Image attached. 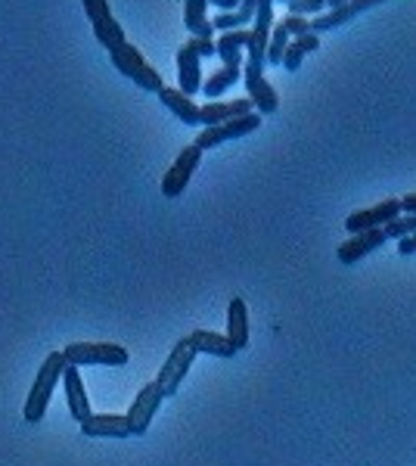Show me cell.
<instances>
[{"label": "cell", "instance_id": "obj_11", "mask_svg": "<svg viewBox=\"0 0 416 466\" xmlns=\"http://www.w3.org/2000/svg\"><path fill=\"white\" fill-rule=\"evenodd\" d=\"M380 4H385V0H348V4L336 6V10L314 16L311 19V32L320 35V32H332V28H339V25H348V22L358 19L360 13L373 10V6H380Z\"/></svg>", "mask_w": 416, "mask_h": 466}, {"label": "cell", "instance_id": "obj_30", "mask_svg": "<svg viewBox=\"0 0 416 466\" xmlns=\"http://www.w3.org/2000/svg\"><path fill=\"white\" fill-rule=\"evenodd\" d=\"M398 252H401V255H413V252H416V233H413V237H404V239H401V243H398Z\"/></svg>", "mask_w": 416, "mask_h": 466}, {"label": "cell", "instance_id": "obj_10", "mask_svg": "<svg viewBox=\"0 0 416 466\" xmlns=\"http://www.w3.org/2000/svg\"><path fill=\"white\" fill-rule=\"evenodd\" d=\"M385 243H389V233H385V228L360 230V233H354V237L348 239V243L339 246L336 255H339V261H342V265H358V261L364 258V255L376 252Z\"/></svg>", "mask_w": 416, "mask_h": 466}, {"label": "cell", "instance_id": "obj_27", "mask_svg": "<svg viewBox=\"0 0 416 466\" xmlns=\"http://www.w3.org/2000/svg\"><path fill=\"white\" fill-rule=\"evenodd\" d=\"M286 6H289V13H295V16H320L327 0H289Z\"/></svg>", "mask_w": 416, "mask_h": 466}, {"label": "cell", "instance_id": "obj_6", "mask_svg": "<svg viewBox=\"0 0 416 466\" xmlns=\"http://www.w3.org/2000/svg\"><path fill=\"white\" fill-rule=\"evenodd\" d=\"M81 4H85V13H87L90 25H94V37H96V41H100L106 50L122 47L127 37H125V28L118 25V19L112 16L109 0H81Z\"/></svg>", "mask_w": 416, "mask_h": 466}, {"label": "cell", "instance_id": "obj_4", "mask_svg": "<svg viewBox=\"0 0 416 466\" xmlns=\"http://www.w3.org/2000/svg\"><path fill=\"white\" fill-rule=\"evenodd\" d=\"M196 355H199V349L193 345L190 336H184V339H180V342L171 349V355H168V360L162 364V370H158V380H156L158 386H162L165 398L178 395L180 382H184V377L190 373V367H193Z\"/></svg>", "mask_w": 416, "mask_h": 466}, {"label": "cell", "instance_id": "obj_1", "mask_svg": "<svg viewBox=\"0 0 416 466\" xmlns=\"http://www.w3.org/2000/svg\"><path fill=\"white\" fill-rule=\"evenodd\" d=\"M66 367H69V360H66L63 351H50L47 360L41 364V370H37L32 392H28L25 423H41V420H44V413H47V404H50V398H53V389H56L59 377L66 373Z\"/></svg>", "mask_w": 416, "mask_h": 466}, {"label": "cell", "instance_id": "obj_29", "mask_svg": "<svg viewBox=\"0 0 416 466\" xmlns=\"http://www.w3.org/2000/svg\"><path fill=\"white\" fill-rule=\"evenodd\" d=\"M190 44L199 50V56H215L218 54V41H211V37H190Z\"/></svg>", "mask_w": 416, "mask_h": 466}, {"label": "cell", "instance_id": "obj_13", "mask_svg": "<svg viewBox=\"0 0 416 466\" xmlns=\"http://www.w3.org/2000/svg\"><path fill=\"white\" fill-rule=\"evenodd\" d=\"M81 432L90 435V439H127L131 432V423H127V413H90V417L81 423Z\"/></svg>", "mask_w": 416, "mask_h": 466}, {"label": "cell", "instance_id": "obj_22", "mask_svg": "<svg viewBox=\"0 0 416 466\" xmlns=\"http://www.w3.org/2000/svg\"><path fill=\"white\" fill-rule=\"evenodd\" d=\"M255 13H259V0H243V4H239L237 10H230V13H218L211 25H215L218 32H233V28L252 25V22H255Z\"/></svg>", "mask_w": 416, "mask_h": 466}, {"label": "cell", "instance_id": "obj_34", "mask_svg": "<svg viewBox=\"0 0 416 466\" xmlns=\"http://www.w3.org/2000/svg\"><path fill=\"white\" fill-rule=\"evenodd\" d=\"M274 4H289V0H274Z\"/></svg>", "mask_w": 416, "mask_h": 466}, {"label": "cell", "instance_id": "obj_14", "mask_svg": "<svg viewBox=\"0 0 416 466\" xmlns=\"http://www.w3.org/2000/svg\"><path fill=\"white\" fill-rule=\"evenodd\" d=\"M178 81H180V90L184 94H199L202 90V56L199 50L193 47L190 41L184 44V47L178 50Z\"/></svg>", "mask_w": 416, "mask_h": 466}, {"label": "cell", "instance_id": "obj_24", "mask_svg": "<svg viewBox=\"0 0 416 466\" xmlns=\"http://www.w3.org/2000/svg\"><path fill=\"white\" fill-rule=\"evenodd\" d=\"M239 78H243V66H221L215 75H208V78L202 81V94H206L208 100H218V96H221L224 90H230Z\"/></svg>", "mask_w": 416, "mask_h": 466}, {"label": "cell", "instance_id": "obj_21", "mask_svg": "<svg viewBox=\"0 0 416 466\" xmlns=\"http://www.w3.org/2000/svg\"><path fill=\"white\" fill-rule=\"evenodd\" d=\"M184 25L193 37L215 35V25L208 22V0H184Z\"/></svg>", "mask_w": 416, "mask_h": 466}, {"label": "cell", "instance_id": "obj_17", "mask_svg": "<svg viewBox=\"0 0 416 466\" xmlns=\"http://www.w3.org/2000/svg\"><path fill=\"white\" fill-rule=\"evenodd\" d=\"M63 382H66V398H69V410L78 423H85L90 417V404H87V392H85V380H81V367L69 364L63 373Z\"/></svg>", "mask_w": 416, "mask_h": 466}, {"label": "cell", "instance_id": "obj_33", "mask_svg": "<svg viewBox=\"0 0 416 466\" xmlns=\"http://www.w3.org/2000/svg\"><path fill=\"white\" fill-rule=\"evenodd\" d=\"M342 4H348V0H327L330 10H336V6H342Z\"/></svg>", "mask_w": 416, "mask_h": 466}, {"label": "cell", "instance_id": "obj_28", "mask_svg": "<svg viewBox=\"0 0 416 466\" xmlns=\"http://www.w3.org/2000/svg\"><path fill=\"white\" fill-rule=\"evenodd\" d=\"M283 25L289 28L292 37H301V35L311 32V19H308V16H295V13H289V16L283 19Z\"/></svg>", "mask_w": 416, "mask_h": 466}, {"label": "cell", "instance_id": "obj_26", "mask_svg": "<svg viewBox=\"0 0 416 466\" xmlns=\"http://www.w3.org/2000/svg\"><path fill=\"white\" fill-rule=\"evenodd\" d=\"M385 233H389V239H404V237H413V233H416V212L398 215L395 221L385 224Z\"/></svg>", "mask_w": 416, "mask_h": 466}, {"label": "cell", "instance_id": "obj_20", "mask_svg": "<svg viewBox=\"0 0 416 466\" xmlns=\"http://www.w3.org/2000/svg\"><path fill=\"white\" fill-rule=\"evenodd\" d=\"M190 339H193L196 349H199V355H211V358H233L237 355V345L227 339V336L211 333V329H193Z\"/></svg>", "mask_w": 416, "mask_h": 466}, {"label": "cell", "instance_id": "obj_15", "mask_svg": "<svg viewBox=\"0 0 416 466\" xmlns=\"http://www.w3.org/2000/svg\"><path fill=\"white\" fill-rule=\"evenodd\" d=\"M249 112H259L255 103L249 100H211L202 106V125H221V122H230V118H239V116H249Z\"/></svg>", "mask_w": 416, "mask_h": 466}, {"label": "cell", "instance_id": "obj_31", "mask_svg": "<svg viewBox=\"0 0 416 466\" xmlns=\"http://www.w3.org/2000/svg\"><path fill=\"white\" fill-rule=\"evenodd\" d=\"M208 4H215L221 13H230V10H237V6L243 4V0H208Z\"/></svg>", "mask_w": 416, "mask_h": 466}, {"label": "cell", "instance_id": "obj_5", "mask_svg": "<svg viewBox=\"0 0 416 466\" xmlns=\"http://www.w3.org/2000/svg\"><path fill=\"white\" fill-rule=\"evenodd\" d=\"M259 125H261V112H249V116L230 118V122L202 127L199 137H196L193 144L199 149H215V147L227 144V140H237V137H246V134L259 131Z\"/></svg>", "mask_w": 416, "mask_h": 466}, {"label": "cell", "instance_id": "obj_16", "mask_svg": "<svg viewBox=\"0 0 416 466\" xmlns=\"http://www.w3.org/2000/svg\"><path fill=\"white\" fill-rule=\"evenodd\" d=\"M158 100H162L165 109H171L184 125H202V106H196L190 100V94H184L180 87H162L158 90Z\"/></svg>", "mask_w": 416, "mask_h": 466}, {"label": "cell", "instance_id": "obj_12", "mask_svg": "<svg viewBox=\"0 0 416 466\" xmlns=\"http://www.w3.org/2000/svg\"><path fill=\"white\" fill-rule=\"evenodd\" d=\"M401 212H404V208H401V199H385V202H380V206H373V208H364V212L348 215L345 228L351 230V233L373 230V228H385V224L395 221V218H398Z\"/></svg>", "mask_w": 416, "mask_h": 466}, {"label": "cell", "instance_id": "obj_3", "mask_svg": "<svg viewBox=\"0 0 416 466\" xmlns=\"http://www.w3.org/2000/svg\"><path fill=\"white\" fill-rule=\"evenodd\" d=\"M63 355L75 367H122L127 364V349L116 342H72L63 349Z\"/></svg>", "mask_w": 416, "mask_h": 466}, {"label": "cell", "instance_id": "obj_7", "mask_svg": "<svg viewBox=\"0 0 416 466\" xmlns=\"http://www.w3.org/2000/svg\"><path fill=\"white\" fill-rule=\"evenodd\" d=\"M202 153H206V149H199L196 144L180 149L178 159L171 162V168L165 171V177H162V197L165 199H178L180 193L187 190V184H190L193 171L199 168V162H202Z\"/></svg>", "mask_w": 416, "mask_h": 466}, {"label": "cell", "instance_id": "obj_19", "mask_svg": "<svg viewBox=\"0 0 416 466\" xmlns=\"http://www.w3.org/2000/svg\"><path fill=\"white\" fill-rule=\"evenodd\" d=\"M227 339L237 345V351L249 345V311L243 299H230L227 305Z\"/></svg>", "mask_w": 416, "mask_h": 466}, {"label": "cell", "instance_id": "obj_25", "mask_svg": "<svg viewBox=\"0 0 416 466\" xmlns=\"http://www.w3.org/2000/svg\"><path fill=\"white\" fill-rule=\"evenodd\" d=\"M289 28L279 22L274 25V32H270V44H268V63L270 66H283V56H286V47H289Z\"/></svg>", "mask_w": 416, "mask_h": 466}, {"label": "cell", "instance_id": "obj_8", "mask_svg": "<svg viewBox=\"0 0 416 466\" xmlns=\"http://www.w3.org/2000/svg\"><path fill=\"white\" fill-rule=\"evenodd\" d=\"M162 386L158 382H149V386H143L137 398H134L131 410H127V423H131V432L134 435H147L149 432V423H153V417L158 413V404H162Z\"/></svg>", "mask_w": 416, "mask_h": 466}, {"label": "cell", "instance_id": "obj_32", "mask_svg": "<svg viewBox=\"0 0 416 466\" xmlns=\"http://www.w3.org/2000/svg\"><path fill=\"white\" fill-rule=\"evenodd\" d=\"M401 208H404V212H416V193H407V197H401Z\"/></svg>", "mask_w": 416, "mask_h": 466}, {"label": "cell", "instance_id": "obj_9", "mask_svg": "<svg viewBox=\"0 0 416 466\" xmlns=\"http://www.w3.org/2000/svg\"><path fill=\"white\" fill-rule=\"evenodd\" d=\"M243 81H246L249 100L255 103V109H259L261 116H270V112H277L279 96H277V90L270 87V81L264 78V69H259V66H252V63H243Z\"/></svg>", "mask_w": 416, "mask_h": 466}, {"label": "cell", "instance_id": "obj_2", "mask_svg": "<svg viewBox=\"0 0 416 466\" xmlns=\"http://www.w3.org/2000/svg\"><path fill=\"white\" fill-rule=\"evenodd\" d=\"M109 59H112V66H116L118 72L125 75V78H131L134 85H137L140 90H149V94H158V90L165 87V81H162V75H158L153 66L147 63V59L140 56V50L134 47V44H122V47H116V50H109Z\"/></svg>", "mask_w": 416, "mask_h": 466}, {"label": "cell", "instance_id": "obj_18", "mask_svg": "<svg viewBox=\"0 0 416 466\" xmlns=\"http://www.w3.org/2000/svg\"><path fill=\"white\" fill-rule=\"evenodd\" d=\"M249 37H252V28H233V32H224L218 37V56H221L224 66H243Z\"/></svg>", "mask_w": 416, "mask_h": 466}, {"label": "cell", "instance_id": "obj_23", "mask_svg": "<svg viewBox=\"0 0 416 466\" xmlns=\"http://www.w3.org/2000/svg\"><path fill=\"white\" fill-rule=\"evenodd\" d=\"M317 47H320V35H317V32H308V35L295 37V41H289V47H286L283 69L286 72H299V66L305 63V56L314 54Z\"/></svg>", "mask_w": 416, "mask_h": 466}]
</instances>
